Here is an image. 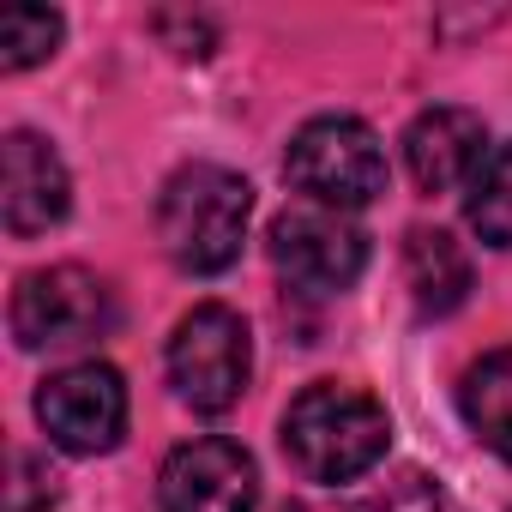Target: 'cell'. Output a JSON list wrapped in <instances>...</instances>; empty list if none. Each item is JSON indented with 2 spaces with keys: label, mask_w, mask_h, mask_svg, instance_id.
I'll list each match as a JSON object with an SVG mask.
<instances>
[{
  "label": "cell",
  "mask_w": 512,
  "mask_h": 512,
  "mask_svg": "<svg viewBox=\"0 0 512 512\" xmlns=\"http://www.w3.org/2000/svg\"><path fill=\"white\" fill-rule=\"evenodd\" d=\"M37 422L73 458L115 452L127 434V386L109 362H73L37 386Z\"/></svg>",
  "instance_id": "6"
},
{
  "label": "cell",
  "mask_w": 512,
  "mask_h": 512,
  "mask_svg": "<svg viewBox=\"0 0 512 512\" xmlns=\"http://www.w3.org/2000/svg\"><path fill=\"white\" fill-rule=\"evenodd\" d=\"M488 163V127L470 109H422L404 133V169L416 181V193H452L470 187L476 169Z\"/></svg>",
  "instance_id": "10"
},
{
  "label": "cell",
  "mask_w": 512,
  "mask_h": 512,
  "mask_svg": "<svg viewBox=\"0 0 512 512\" xmlns=\"http://www.w3.org/2000/svg\"><path fill=\"white\" fill-rule=\"evenodd\" d=\"M272 266L314 296H338L362 278L368 266V235L326 205H296L272 223Z\"/></svg>",
  "instance_id": "7"
},
{
  "label": "cell",
  "mask_w": 512,
  "mask_h": 512,
  "mask_svg": "<svg viewBox=\"0 0 512 512\" xmlns=\"http://www.w3.org/2000/svg\"><path fill=\"white\" fill-rule=\"evenodd\" d=\"M350 512H440V488L422 470H398L386 488H374L368 500H356Z\"/></svg>",
  "instance_id": "15"
},
{
  "label": "cell",
  "mask_w": 512,
  "mask_h": 512,
  "mask_svg": "<svg viewBox=\"0 0 512 512\" xmlns=\"http://www.w3.org/2000/svg\"><path fill=\"white\" fill-rule=\"evenodd\" d=\"M392 446V416L374 392L320 380L284 410V452L308 482H356L368 476Z\"/></svg>",
  "instance_id": "1"
},
{
  "label": "cell",
  "mask_w": 512,
  "mask_h": 512,
  "mask_svg": "<svg viewBox=\"0 0 512 512\" xmlns=\"http://www.w3.org/2000/svg\"><path fill=\"white\" fill-rule=\"evenodd\" d=\"M284 181L308 193V205L356 211L386 193V151L368 121L356 115H320L308 121L284 151Z\"/></svg>",
  "instance_id": "3"
},
{
  "label": "cell",
  "mask_w": 512,
  "mask_h": 512,
  "mask_svg": "<svg viewBox=\"0 0 512 512\" xmlns=\"http://www.w3.org/2000/svg\"><path fill=\"white\" fill-rule=\"evenodd\" d=\"M73 205V181H67V163L55 157L49 139L37 133H7L0 145V217H7V235L31 241L43 229H55Z\"/></svg>",
  "instance_id": "9"
},
{
  "label": "cell",
  "mask_w": 512,
  "mask_h": 512,
  "mask_svg": "<svg viewBox=\"0 0 512 512\" xmlns=\"http://www.w3.org/2000/svg\"><path fill=\"white\" fill-rule=\"evenodd\" d=\"M458 410L470 422V434L512 464V350H488L482 362H470L464 386H458Z\"/></svg>",
  "instance_id": "12"
},
{
  "label": "cell",
  "mask_w": 512,
  "mask_h": 512,
  "mask_svg": "<svg viewBox=\"0 0 512 512\" xmlns=\"http://www.w3.org/2000/svg\"><path fill=\"white\" fill-rule=\"evenodd\" d=\"M247 374H253L247 320L235 308H223V302H199L169 338V386H175V398L217 416L247 392Z\"/></svg>",
  "instance_id": "4"
},
{
  "label": "cell",
  "mask_w": 512,
  "mask_h": 512,
  "mask_svg": "<svg viewBox=\"0 0 512 512\" xmlns=\"http://www.w3.org/2000/svg\"><path fill=\"white\" fill-rule=\"evenodd\" d=\"M247 217H253V187L223 163H187L157 193V241L193 278L235 266V253L247 241Z\"/></svg>",
  "instance_id": "2"
},
{
  "label": "cell",
  "mask_w": 512,
  "mask_h": 512,
  "mask_svg": "<svg viewBox=\"0 0 512 512\" xmlns=\"http://www.w3.org/2000/svg\"><path fill=\"white\" fill-rule=\"evenodd\" d=\"M253 500H260V470H253L247 446L217 434L175 446L157 470L163 512H253Z\"/></svg>",
  "instance_id": "8"
},
{
  "label": "cell",
  "mask_w": 512,
  "mask_h": 512,
  "mask_svg": "<svg viewBox=\"0 0 512 512\" xmlns=\"http://www.w3.org/2000/svg\"><path fill=\"white\" fill-rule=\"evenodd\" d=\"M61 43V13L49 7H7L0 13V73H25L49 61Z\"/></svg>",
  "instance_id": "14"
},
{
  "label": "cell",
  "mask_w": 512,
  "mask_h": 512,
  "mask_svg": "<svg viewBox=\"0 0 512 512\" xmlns=\"http://www.w3.org/2000/svg\"><path fill=\"white\" fill-rule=\"evenodd\" d=\"M404 284L416 314H452L470 296V253L446 229H410L404 235Z\"/></svg>",
  "instance_id": "11"
},
{
  "label": "cell",
  "mask_w": 512,
  "mask_h": 512,
  "mask_svg": "<svg viewBox=\"0 0 512 512\" xmlns=\"http://www.w3.org/2000/svg\"><path fill=\"white\" fill-rule=\"evenodd\" d=\"M31 494L55 500V476H49L31 452H19V494H13V512H37V500H31Z\"/></svg>",
  "instance_id": "16"
},
{
  "label": "cell",
  "mask_w": 512,
  "mask_h": 512,
  "mask_svg": "<svg viewBox=\"0 0 512 512\" xmlns=\"http://www.w3.org/2000/svg\"><path fill=\"white\" fill-rule=\"evenodd\" d=\"M115 326V290L85 266L25 272L13 290V338L19 350H79Z\"/></svg>",
  "instance_id": "5"
},
{
  "label": "cell",
  "mask_w": 512,
  "mask_h": 512,
  "mask_svg": "<svg viewBox=\"0 0 512 512\" xmlns=\"http://www.w3.org/2000/svg\"><path fill=\"white\" fill-rule=\"evenodd\" d=\"M464 217H470V229H476L482 247H512V145L488 151V163L470 181Z\"/></svg>",
  "instance_id": "13"
}]
</instances>
